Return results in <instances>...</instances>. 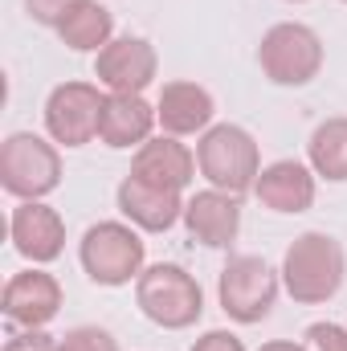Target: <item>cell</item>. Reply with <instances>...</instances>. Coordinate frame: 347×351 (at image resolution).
I'll return each mask as SVG.
<instances>
[{
    "mask_svg": "<svg viewBox=\"0 0 347 351\" xmlns=\"http://www.w3.org/2000/svg\"><path fill=\"white\" fill-rule=\"evenodd\" d=\"M0 184L8 196L41 200L62 184V156L33 131H16L0 143Z\"/></svg>",
    "mask_w": 347,
    "mask_h": 351,
    "instance_id": "obj_4",
    "label": "cell"
},
{
    "mask_svg": "<svg viewBox=\"0 0 347 351\" xmlns=\"http://www.w3.org/2000/svg\"><path fill=\"white\" fill-rule=\"evenodd\" d=\"M143 237L131 229V225H119V221H98L90 225L86 237H82V269L90 274V282L98 286H127L131 278H139L143 269Z\"/></svg>",
    "mask_w": 347,
    "mask_h": 351,
    "instance_id": "obj_6",
    "label": "cell"
},
{
    "mask_svg": "<svg viewBox=\"0 0 347 351\" xmlns=\"http://www.w3.org/2000/svg\"><path fill=\"white\" fill-rule=\"evenodd\" d=\"M192 351H246L241 348V339L237 335H229V331H208V335H200Z\"/></svg>",
    "mask_w": 347,
    "mask_h": 351,
    "instance_id": "obj_24",
    "label": "cell"
},
{
    "mask_svg": "<svg viewBox=\"0 0 347 351\" xmlns=\"http://www.w3.org/2000/svg\"><path fill=\"white\" fill-rule=\"evenodd\" d=\"M307 156H311V168L331 180V184H344L347 180V119H327L315 127L311 143H307Z\"/></svg>",
    "mask_w": 347,
    "mask_h": 351,
    "instance_id": "obj_19",
    "label": "cell"
},
{
    "mask_svg": "<svg viewBox=\"0 0 347 351\" xmlns=\"http://www.w3.org/2000/svg\"><path fill=\"white\" fill-rule=\"evenodd\" d=\"M254 192L274 213H307L315 204V176H311V168H302L294 160H278V164L261 168Z\"/></svg>",
    "mask_w": 347,
    "mask_h": 351,
    "instance_id": "obj_16",
    "label": "cell"
},
{
    "mask_svg": "<svg viewBox=\"0 0 347 351\" xmlns=\"http://www.w3.org/2000/svg\"><path fill=\"white\" fill-rule=\"evenodd\" d=\"M258 351H311V348H302V343H290V339H274V343H265V348Z\"/></svg>",
    "mask_w": 347,
    "mask_h": 351,
    "instance_id": "obj_25",
    "label": "cell"
},
{
    "mask_svg": "<svg viewBox=\"0 0 347 351\" xmlns=\"http://www.w3.org/2000/svg\"><path fill=\"white\" fill-rule=\"evenodd\" d=\"M184 225H188V237L208 245V250H225L237 241V229H241V204L233 192H221V188H208V192H196L188 204H184Z\"/></svg>",
    "mask_w": 347,
    "mask_h": 351,
    "instance_id": "obj_12",
    "label": "cell"
},
{
    "mask_svg": "<svg viewBox=\"0 0 347 351\" xmlns=\"http://www.w3.org/2000/svg\"><path fill=\"white\" fill-rule=\"evenodd\" d=\"M8 233H12L16 254L29 258V262H37V265L62 258V250H66V221L58 217V208H49V204H41V200L16 204Z\"/></svg>",
    "mask_w": 347,
    "mask_h": 351,
    "instance_id": "obj_10",
    "label": "cell"
},
{
    "mask_svg": "<svg viewBox=\"0 0 347 351\" xmlns=\"http://www.w3.org/2000/svg\"><path fill=\"white\" fill-rule=\"evenodd\" d=\"M94 78L110 94H143L156 78V49L143 37H119L98 53Z\"/></svg>",
    "mask_w": 347,
    "mask_h": 351,
    "instance_id": "obj_9",
    "label": "cell"
},
{
    "mask_svg": "<svg viewBox=\"0 0 347 351\" xmlns=\"http://www.w3.org/2000/svg\"><path fill=\"white\" fill-rule=\"evenodd\" d=\"M119 213L131 225H139L143 233H168L184 217V200L176 188H160V184H147L139 176H127L119 184Z\"/></svg>",
    "mask_w": 347,
    "mask_h": 351,
    "instance_id": "obj_13",
    "label": "cell"
},
{
    "mask_svg": "<svg viewBox=\"0 0 347 351\" xmlns=\"http://www.w3.org/2000/svg\"><path fill=\"white\" fill-rule=\"evenodd\" d=\"M294 4H302V0H294Z\"/></svg>",
    "mask_w": 347,
    "mask_h": 351,
    "instance_id": "obj_26",
    "label": "cell"
},
{
    "mask_svg": "<svg viewBox=\"0 0 347 351\" xmlns=\"http://www.w3.org/2000/svg\"><path fill=\"white\" fill-rule=\"evenodd\" d=\"M307 348L311 351H347V331L339 323H311L307 327Z\"/></svg>",
    "mask_w": 347,
    "mask_h": 351,
    "instance_id": "obj_21",
    "label": "cell"
},
{
    "mask_svg": "<svg viewBox=\"0 0 347 351\" xmlns=\"http://www.w3.org/2000/svg\"><path fill=\"white\" fill-rule=\"evenodd\" d=\"M221 311L233 319V323H261L270 311H274V298H278V278L274 269L254 258V254H241V258H229V265L221 269Z\"/></svg>",
    "mask_w": 347,
    "mask_h": 351,
    "instance_id": "obj_7",
    "label": "cell"
},
{
    "mask_svg": "<svg viewBox=\"0 0 347 351\" xmlns=\"http://www.w3.org/2000/svg\"><path fill=\"white\" fill-rule=\"evenodd\" d=\"M58 351H119V343H115V335L102 331V327H74V331L62 335Z\"/></svg>",
    "mask_w": 347,
    "mask_h": 351,
    "instance_id": "obj_20",
    "label": "cell"
},
{
    "mask_svg": "<svg viewBox=\"0 0 347 351\" xmlns=\"http://www.w3.org/2000/svg\"><path fill=\"white\" fill-rule=\"evenodd\" d=\"M4 351H58V339L53 335H45L41 327H25L21 335H12Z\"/></svg>",
    "mask_w": 347,
    "mask_h": 351,
    "instance_id": "obj_23",
    "label": "cell"
},
{
    "mask_svg": "<svg viewBox=\"0 0 347 351\" xmlns=\"http://www.w3.org/2000/svg\"><path fill=\"white\" fill-rule=\"evenodd\" d=\"M135 302L139 311L164 327V331H184L200 319L204 311V294H200V282L184 269V265L160 262L152 269L139 274V286H135Z\"/></svg>",
    "mask_w": 347,
    "mask_h": 351,
    "instance_id": "obj_3",
    "label": "cell"
},
{
    "mask_svg": "<svg viewBox=\"0 0 347 351\" xmlns=\"http://www.w3.org/2000/svg\"><path fill=\"white\" fill-rule=\"evenodd\" d=\"M106 94L90 82H62L45 102V127L53 135V143L66 147H82L98 135V119H102Z\"/></svg>",
    "mask_w": 347,
    "mask_h": 351,
    "instance_id": "obj_8",
    "label": "cell"
},
{
    "mask_svg": "<svg viewBox=\"0 0 347 351\" xmlns=\"http://www.w3.org/2000/svg\"><path fill=\"white\" fill-rule=\"evenodd\" d=\"M192 172H196V160L184 143H176V135L147 139L131 160V176L160 184V188H176V192H184L192 184Z\"/></svg>",
    "mask_w": 347,
    "mask_h": 351,
    "instance_id": "obj_15",
    "label": "cell"
},
{
    "mask_svg": "<svg viewBox=\"0 0 347 351\" xmlns=\"http://www.w3.org/2000/svg\"><path fill=\"white\" fill-rule=\"evenodd\" d=\"M156 127V106L143 102V94H106L98 139L106 147H143Z\"/></svg>",
    "mask_w": 347,
    "mask_h": 351,
    "instance_id": "obj_14",
    "label": "cell"
},
{
    "mask_svg": "<svg viewBox=\"0 0 347 351\" xmlns=\"http://www.w3.org/2000/svg\"><path fill=\"white\" fill-rule=\"evenodd\" d=\"M62 311V286L45 269H21L4 286V319L16 327H45Z\"/></svg>",
    "mask_w": 347,
    "mask_h": 351,
    "instance_id": "obj_11",
    "label": "cell"
},
{
    "mask_svg": "<svg viewBox=\"0 0 347 351\" xmlns=\"http://www.w3.org/2000/svg\"><path fill=\"white\" fill-rule=\"evenodd\" d=\"M78 0H25V8H29V16L37 21V25H62V16L74 8Z\"/></svg>",
    "mask_w": 347,
    "mask_h": 351,
    "instance_id": "obj_22",
    "label": "cell"
},
{
    "mask_svg": "<svg viewBox=\"0 0 347 351\" xmlns=\"http://www.w3.org/2000/svg\"><path fill=\"white\" fill-rule=\"evenodd\" d=\"M258 66L274 86H307L323 70V41L298 21L274 25L258 45Z\"/></svg>",
    "mask_w": 347,
    "mask_h": 351,
    "instance_id": "obj_5",
    "label": "cell"
},
{
    "mask_svg": "<svg viewBox=\"0 0 347 351\" xmlns=\"http://www.w3.org/2000/svg\"><path fill=\"white\" fill-rule=\"evenodd\" d=\"M156 119L168 135H196L213 123V94L196 82H168L160 90Z\"/></svg>",
    "mask_w": 347,
    "mask_h": 351,
    "instance_id": "obj_17",
    "label": "cell"
},
{
    "mask_svg": "<svg viewBox=\"0 0 347 351\" xmlns=\"http://www.w3.org/2000/svg\"><path fill=\"white\" fill-rule=\"evenodd\" d=\"M110 33H115V21L98 0H78L58 25V37L78 53H102L110 45Z\"/></svg>",
    "mask_w": 347,
    "mask_h": 351,
    "instance_id": "obj_18",
    "label": "cell"
},
{
    "mask_svg": "<svg viewBox=\"0 0 347 351\" xmlns=\"http://www.w3.org/2000/svg\"><path fill=\"white\" fill-rule=\"evenodd\" d=\"M196 168L200 176L221 188V192H250L261 176V160H258V143L246 127H233V123H221V127H208L204 139L196 143Z\"/></svg>",
    "mask_w": 347,
    "mask_h": 351,
    "instance_id": "obj_2",
    "label": "cell"
},
{
    "mask_svg": "<svg viewBox=\"0 0 347 351\" xmlns=\"http://www.w3.org/2000/svg\"><path fill=\"white\" fill-rule=\"evenodd\" d=\"M344 269V245L331 233H302V237H294V245L282 258V282L294 302L319 306L339 294Z\"/></svg>",
    "mask_w": 347,
    "mask_h": 351,
    "instance_id": "obj_1",
    "label": "cell"
}]
</instances>
